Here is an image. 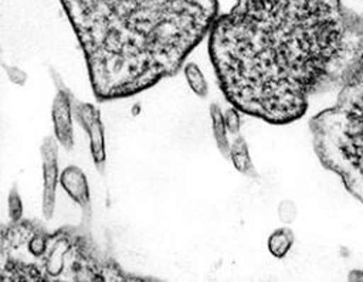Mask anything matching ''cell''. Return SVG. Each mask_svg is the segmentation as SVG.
Segmentation results:
<instances>
[{"label": "cell", "instance_id": "6da1fadb", "mask_svg": "<svg viewBox=\"0 0 363 282\" xmlns=\"http://www.w3.org/2000/svg\"><path fill=\"white\" fill-rule=\"evenodd\" d=\"M208 55L233 106L288 125L363 60V16L342 0H235L208 33Z\"/></svg>", "mask_w": 363, "mask_h": 282}, {"label": "cell", "instance_id": "7a4b0ae2", "mask_svg": "<svg viewBox=\"0 0 363 282\" xmlns=\"http://www.w3.org/2000/svg\"><path fill=\"white\" fill-rule=\"evenodd\" d=\"M99 102L174 77L218 14L217 0H60Z\"/></svg>", "mask_w": 363, "mask_h": 282}, {"label": "cell", "instance_id": "3957f363", "mask_svg": "<svg viewBox=\"0 0 363 282\" xmlns=\"http://www.w3.org/2000/svg\"><path fill=\"white\" fill-rule=\"evenodd\" d=\"M1 282H143L126 272L91 237L89 227L47 230L37 220L21 218L1 227Z\"/></svg>", "mask_w": 363, "mask_h": 282}, {"label": "cell", "instance_id": "277c9868", "mask_svg": "<svg viewBox=\"0 0 363 282\" xmlns=\"http://www.w3.org/2000/svg\"><path fill=\"white\" fill-rule=\"evenodd\" d=\"M309 129L320 164L363 204V60L340 84L335 105L311 118Z\"/></svg>", "mask_w": 363, "mask_h": 282}, {"label": "cell", "instance_id": "5b68a950", "mask_svg": "<svg viewBox=\"0 0 363 282\" xmlns=\"http://www.w3.org/2000/svg\"><path fill=\"white\" fill-rule=\"evenodd\" d=\"M51 79L55 86V95L51 105V120L54 136L60 146L65 150L74 147V94L65 85L62 78L55 69H51Z\"/></svg>", "mask_w": 363, "mask_h": 282}, {"label": "cell", "instance_id": "8992f818", "mask_svg": "<svg viewBox=\"0 0 363 282\" xmlns=\"http://www.w3.org/2000/svg\"><path fill=\"white\" fill-rule=\"evenodd\" d=\"M74 118L88 136L89 153H91V159L94 162L95 169L99 173H104L106 166V146H105V130H104L99 108L89 102L75 101Z\"/></svg>", "mask_w": 363, "mask_h": 282}, {"label": "cell", "instance_id": "52a82bcc", "mask_svg": "<svg viewBox=\"0 0 363 282\" xmlns=\"http://www.w3.org/2000/svg\"><path fill=\"white\" fill-rule=\"evenodd\" d=\"M58 140L55 136H47L40 146L41 156V174H43V194L41 211L45 220L54 215L57 186L60 184V164H58Z\"/></svg>", "mask_w": 363, "mask_h": 282}, {"label": "cell", "instance_id": "ba28073f", "mask_svg": "<svg viewBox=\"0 0 363 282\" xmlns=\"http://www.w3.org/2000/svg\"><path fill=\"white\" fill-rule=\"evenodd\" d=\"M60 184L69 198L79 205L82 213V224L89 227L92 217L91 193L85 173L75 164L67 166L60 176Z\"/></svg>", "mask_w": 363, "mask_h": 282}, {"label": "cell", "instance_id": "9c48e42d", "mask_svg": "<svg viewBox=\"0 0 363 282\" xmlns=\"http://www.w3.org/2000/svg\"><path fill=\"white\" fill-rule=\"evenodd\" d=\"M234 169L248 177H257L258 173L252 164L251 160V154H250V149H248V143L245 140V137L240 133L237 136H234L233 142H231V149H230V159Z\"/></svg>", "mask_w": 363, "mask_h": 282}, {"label": "cell", "instance_id": "30bf717a", "mask_svg": "<svg viewBox=\"0 0 363 282\" xmlns=\"http://www.w3.org/2000/svg\"><path fill=\"white\" fill-rule=\"evenodd\" d=\"M208 113H210L211 130H213V137H214L216 146L224 159H230L231 142L228 139V130L225 126L224 112L218 103H210Z\"/></svg>", "mask_w": 363, "mask_h": 282}, {"label": "cell", "instance_id": "8fae6325", "mask_svg": "<svg viewBox=\"0 0 363 282\" xmlns=\"http://www.w3.org/2000/svg\"><path fill=\"white\" fill-rule=\"evenodd\" d=\"M294 242H295L294 231L289 227H279L269 234L267 239V248L274 258L282 259L288 255Z\"/></svg>", "mask_w": 363, "mask_h": 282}, {"label": "cell", "instance_id": "7c38bea8", "mask_svg": "<svg viewBox=\"0 0 363 282\" xmlns=\"http://www.w3.org/2000/svg\"><path fill=\"white\" fill-rule=\"evenodd\" d=\"M183 75L189 88L194 95L200 98H206L208 95V82L201 71V68L196 62H187L183 67Z\"/></svg>", "mask_w": 363, "mask_h": 282}, {"label": "cell", "instance_id": "4fadbf2b", "mask_svg": "<svg viewBox=\"0 0 363 282\" xmlns=\"http://www.w3.org/2000/svg\"><path fill=\"white\" fill-rule=\"evenodd\" d=\"M7 211L11 222L20 221L23 218V201L16 184L10 188V193L7 197Z\"/></svg>", "mask_w": 363, "mask_h": 282}, {"label": "cell", "instance_id": "5bb4252c", "mask_svg": "<svg viewBox=\"0 0 363 282\" xmlns=\"http://www.w3.org/2000/svg\"><path fill=\"white\" fill-rule=\"evenodd\" d=\"M240 111L231 105V108H228L224 112V119H225V126L228 133L237 136L240 135V125H241V118H240Z\"/></svg>", "mask_w": 363, "mask_h": 282}, {"label": "cell", "instance_id": "9a60e30c", "mask_svg": "<svg viewBox=\"0 0 363 282\" xmlns=\"http://www.w3.org/2000/svg\"><path fill=\"white\" fill-rule=\"evenodd\" d=\"M278 217L284 222H292L296 218V205L291 200H284L278 205Z\"/></svg>", "mask_w": 363, "mask_h": 282}, {"label": "cell", "instance_id": "2e32d148", "mask_svg": "<svg viewBox=\"0 0 363 282\" xmlns=\"http://www.w3.org/2000/svg\"><path fill=\"white\" fill-rule=\"evenodd\" d=\"M3 67H4V71H6L7 77H9V79H10L13 84H16V85H18V86L26 85V82H27V79H28V75H27L26 71L20 69V68H17V67H14V65H6V64H4Z\"/></svg>", "mask_w": 363, "mask_h": 282}, {"label": "cell", "instance_id": "e0dca14e", "mask_svg": "<svg viewBox=\"0 0 363 282\" xmlns=\"http://www.w3.org/2000/svg\"><path fill=\"white\" fill-rule=\"evenodd\" d=\"M347 279L349 281H354V282H362L363 281V269H353V271H350Z\"/></svg>", "mask_w": 363, "mask_h": 282}]
</instances>
